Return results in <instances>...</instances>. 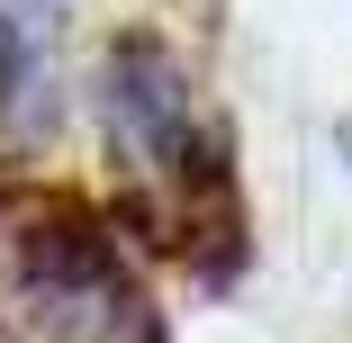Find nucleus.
Masks as SVG:
<instances>
[{"label": "nucleus", "instance_id": "nucleus-1", "mask_svg": "<svg viewBox=\"0 0 352 343\" xmlns=\"http://www.w3.org/2000/svg\"><path fill=\"white\" fill-rule=\"evenodd\" d=\"M19 298L36 307L45 343H163L109 217L82 199H45L19 217Z\"/></svg>", "mask_w": 352, "mask_h": 343}, {"label": "nucleus", "instance_id": "nucleus-2", "mask_svg": "<svg viewBox=\"0 0 352 343\" xmlns=\"http://www.w3.org/2000/svg\"><path fill=\"white\" fill-rule=\"evenodd\" d=\"M63 109V0H0V145H45Z\"/></svg>", "mask_w": 352, "mask_h": 343}, {"label": "nucleus", "instance_id": "nucleus-3", "mask_svg": "<svg viewBox=\"0 0 352 343\" xmlns=\"http://www.w3.org/2000/svg\"><path fill=\"white\" fill-rule=\"evenodd\" d=\"M343 154H352V126H343Z\"/></svg>", "mask_w": 352, "mask_h": 343}]
</instances>
